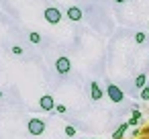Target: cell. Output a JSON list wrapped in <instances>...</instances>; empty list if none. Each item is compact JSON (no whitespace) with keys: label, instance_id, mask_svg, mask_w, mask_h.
Wrapping results in <instances>:
<instances>
[{"label":"cell","instance_id":"1","mask_svg":"<svg viewBox=\"0 0 149 139\" xmlns=\"http://www.w3.org/2000/svg\"><path fill=\"white\" fill-rule=\"evenodd\" d=\"M43 17H45L47 23H51V25H59L63 15H61V10H59L57 6H47V8L43 10Z\"/></svg>","mask_w":149,"mask_h":139},{"label":"cell","instance_id":"2","mask_svg":"<svg viewBox=\"0 0 149 139\" xmlns=\"http://www.w3.org/2000/svg\"><path fill=\"white\" fill-rule=\"evenodd\" d=\"M27 129H29V133H31V135L39 137V135H43V133H45V121H43V119H37V117H33V119L29 121Z\"/></svg>","mask_w":149,"mask_h":139},{"label":"cell","instance_id":"3","mask_svg":"<svg viewBox=\"0 0 149 139\" xmlns=\"http://www.w3.org/2000/svg\"><path fill=\"white\" fill-rule=\"evenodd\" d=\"M55 70H57V74L65 76V74L72 70V61H70V57H65V55L57 57V59H55Z\"/></svg>","mask_w":149,"mask_h":139},{"label":"cell","instance_id":"4","mask_svg":"<svg viewBox=\"0 0 149 139\" xmlns=\"http://www.w3.org/2000/svg\"><path fill=\"white\" fill-rule=\"evenodd\" d=\"M106 92H108V98L112 100V102H120L123 98H125V94H123V90L116 86V84H108V88H106Z\"/></svg>","mask_w":149,"mask_h":139},{"label":"cell","instance_id":"5","mask_svg":"<svg viewBox=\"0 0 149 139\" xmlns=\"http://www.w3.org/2000/svg\"><path fill=\"white\" fill-rule=\"evenodd\" d=\"M65 17H68L72 23H80V21L84 19V13H82V8H80V6H68Z\"/></svg>","mask_w":149,"mask_h":139},{"label":"cell","instance_id":"6","mask_svg":"<svg viewBox=\"0 0 149 139\" xmlns=\"http://www.w3.org/2000/svg\"><path fill=\"white\" fill-rule=\"evenodd\" d=\"M39 104H41L43 110H53V108H55V100H53V96H49V94L41 96V98H39Z\"/></svg>","mask_w":149,"mask_h":139},{"label":"cell","instance_id":"7","mask_svg":"<svg viewBox=\"0 0 149 139\" xmlns=\"http://www.w3.org/2000/svg\"><path fill=\"white\" fill-rule=\"evenodd\" d=\"M90 96H92V100H102L104 92H102V88H100L98 82H92L90 84Z\"/></svg>","mask_w":149,"mask_h":139},{"label":"cell","instance_id":"8","mask_svg":"<svg viewBox=\"0 0 149 139\" xmlns=\"http://www.w3.org/2000/svg\"><path fill=\"white\" fill-rule=\"evenodd\" d=\"M127 129H129V125H127V123H123V125H120V127L112 133V139H123V135L127 133Z\"/></svg>","mask_w":149,"mask_h":139},{"label":"cell","instance_id":"9","mask_svg":"<svg viewBox=\"0 0 149 139\" xmlns=\"http://www.w3.org/2000/svg\"><path fill=\"white\" fill-rule=\"evenodd\" d=\"M145 82H147V76L145 74H139L135 78V88H145Z\"/></svg>","mask_w":149,"mask_h":139},{"label":"cell","instance_id":"10","mask_svg":"<svg viewBox=\"0 0 149 139\" xmlns=\"http://www.w3.org/2000/svg\"><path fill=\"white\" fill-rule=\"evenodd\" d=\"M29 41L37 45V43H41V35H39L37 31H31V33H29Z\"/></svg>","mask_w":149,"mask_h":139},{"label":"cell","instance_id":"11","mask_svg":"<svg viewBox=\"0 0 149 139\" xmlns=\"http://www.w3.org/2000/svg\"><path fill=\"white\" fill-rule=\"evenodd\" d=\"M145 39H147V35H145V33H141V31H139V33H135V43H137V45H143V43H145Z\"/></svg>","mask_w":149,"mask_h":139},{"label":"cell","instance_id":"12","mask_svg":"<svg viewBox=\"0 0 149 139\" xmlns=\"http://www.w3.org/2000/svg\"><path fill=\"white\" fill-rule=\"evenodd\" d=\"M10 51H13V55H23V47L21 45H13Z\"/></svg>","mask_w":149,"mask_h":139},{"label":"cell","instance_id":"13","mask_svg":"<svg viewBox=\"0 0 149 139\" xmlns=\"http://www.w3.org/2000/svg\"><path fill=\"white\" fill-rule=\"evenodd\" d=\"M65 135H68V137H74V135H76V129H74L72 125H65Z\"/></svg>","mask_w":149,"mask_h":139},{"label":"cell","instance_id":"14","mask_svg":"<svg viewBox=\"0 0 149 139\" xmlns=\"http://www.w3.org/2000/svg\"><path fill=\"white\" fill-rule=\"evenodd\" d=\"M55 110H57L59 115H63V112H68V106H65V104H55Z\"/></svg>","mask_w":149,"mask_h":139},{"label":"cell","instance_id":"15","mask_svg":"<svg viewBox=\"0 0 149 139\" xmlns=\"http://www.w3.org/2000/svg\"><path fill=\"white\" fill-rule=\"evenodd\" d=\"M141 98L143 100H149V88H143L141 90Z\"/></svg>","mask_w":149,"mask_h":139},{"label":"cell","instance_id":"16","mask_svg":"<svg viewBox=\"0 0 149 139\" xmlns=\"http://www.w3.org/2000/svg\"><path fill=\"white\" fill-rule=\"evenodd\" d=\"M131 119H135V121H139L141 119V112H139V108H133V117Z\"/></svg>","mask_w":149,"mask_h":139},{"label":"cell","instance_id":"17","mask_svg":"<svg viewBox=\"0 0 149 139\" xmlns=\"http://www.w3.org/2000/svg\"><path fill=\"white\" fill-rule=\"evenodd\" d=\"M114 2H118V4H123V2H127V0H114Z\"/></svg>","mask_w":149,"mask_h":139},{"label":"cell","instance_id":"18","mask_svg":"<svg viewBox=\"0 0 149 139\" xmlns=\"http://www.w3.org/2000/svg\"><path fill=\"white\" fill-rule=\"evenodd\" d=\"M0 98H2V90H0Z\"/></svg>","mask_w":149,"mask_h":139},{"label":"cell","instance_id":"19","mask_svg":"<svg viewBox=\"0 0 149 139\" xmlns=\"http://www.w3.org/2000/svg\"><path fill=\"white\" fill-rule=\"evenodd\" d=\"M92 139H98V137H92Z\"/></svg>","mask_w":149,"mask_h":139},{"label":"cell","instance_id":"20","mask_svg":"<svg viewBox=\"0 0 149 139\" xmlns=\"http://www.w3.org/2000/svg\"><path fill=\"white\" fill-rule=\"evenodd\" d=\"M147 133H149V127H147Z\"/></svg>","mask_w":149,"mask_h":139},{"label":"cell","instance_id":"21","mask_svg":"<svg viewBox=\"0 0 149 139\" xmlns=\"http://www.w3.org/2000/svg\"><path fill=\"white\" fill-rule=\"evenodd\" d=\"M84 139H86V137H84Z\"/></svg>","mask_w":149,"mask_h":139}]
</instances>
